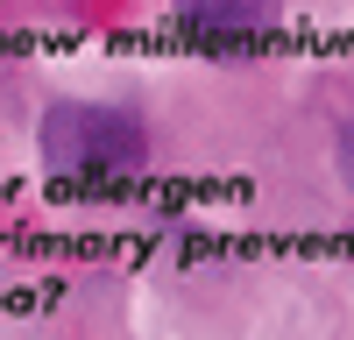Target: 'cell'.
Segmentation results:
<instances>
[{
	"mask_svg": "<svg viewBox=\"0 0 354 340\" xmlns=\"http://www.w3.org/2000/svg\"><path fill=\"white\" fill-rule=\"evenodd\" d=\"M36 163L57 185H128L156 163V128L135 100L57 93L36 113Z\"/></svg>",
	"mask_w": 354,
	"mask_h": 340,
	"instance_id": "obj_1",
	"label": "cell"
},
{
	"mask_svg": "<svg viewBox=\"0 0 354 340\" xmlns=\"http://www.w3.org/2000/svg\"><path fill=\"white\" fill-rule=\"evenodd\" d=\"M163 28L177 36V50H198L205 64H255L290 36L283 0H170Z\"/></svg>",
	"mask_w": 354,
	"mask_h": 340,
	"instance_id": "obj_2",
	"label": "cell"
},
{
	"mask_svg": "<svg viewBox=\"0 0 354 340\" xmlns=\"http://www.w3.org/2000/svg\"><path fill=\"white\" fill-rule=\"evenodd\" d=\"M333 178H340V191L354 198V113L333 128Z\"/></svg>",
	"mask_w": 354,
	"mask_h": 340,
	"instance_id": "obj_3",
	"label": "cell"
}]
</instances>
